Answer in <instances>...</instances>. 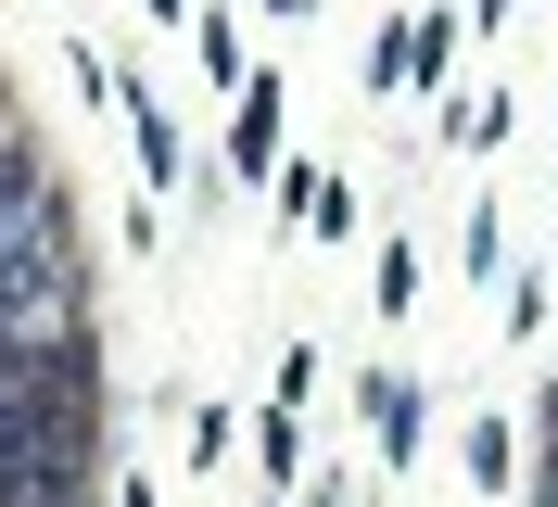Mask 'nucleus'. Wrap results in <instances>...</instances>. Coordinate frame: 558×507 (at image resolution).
<instances>
[{
    "label": "nucleus",
    "instance_id": "f257e3e1",
    "mask_svg": "<svg viewBox=\"0 0 558 507\" xmlns=\"http://www.w3.org/2000/svg\"><path fill=\"white\" fill-rule=\"evenodd\" d=\"M229 166H242V178L279 166V76H267V64H254V89L229 101Z\"/></svg>",
    "mask_w": 558,
    "mask_h": 507
},
{
    "label": "nucleus",
    "instance_id": "f03ea898",
    "mask_svg": "<svg viewBox=\"0 0 558 507\" xmlns=\"http://www.w3.org/2000/svg\"><path fill=\"white\" fill-rule=\"evenodd\" d=\"M128 128H140V166H153V191H166V178H178V128H166V101L128 89Z\"/></svg>",
    "mask_w": 558,
    "mask_h": 507
},
{
    "label": "nucleus",
    "instance_id": "7ed1b4c3",
    "mask_svg": "<svg viewBox=\"0 0 558 507\" xmlns=\"http://www.w3.org/2000/svg\"><path fill=\"white\" fill-rule=\"evenodd\" d=\"M267 13H305V0H267Z\"/></svg>",
    "mask_w": 558,
    "mask_h": 507
},
{
    "label": "nucleus",
    "instance_id": "20e7f679",
    "mask_svg": "<svg viewBox=\"0 0 558 507\" xmlns=\"http://www.w3.org/2000/svg\"><path fill=\"white\" fill-rule=\"evenodd\" d=\"M153 13H191V0H153Z\"/></svg>",
    "mask_w": 558,
    "mask_h": 507
}]
</instances>
